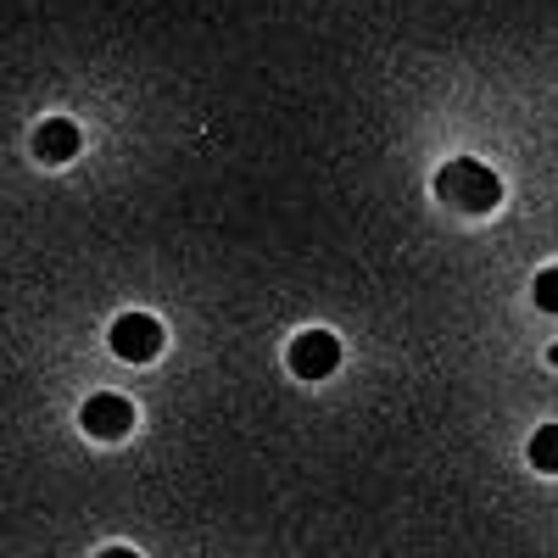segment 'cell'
Wrapping results in <instances>:
<instances>
[{"mask_svg": "<svg viewBox=\"0 0 558 558\" xmlns=\"http://www.w3.org/2000/svg\"><path fill=\"white\" fill-rule=\"evenodd\" d=\"M531 463H536L542 475H558V425H542L531 436Z\"/></svg>", "mask_w": 558, "mask_h": 558, "instance_id": "8992f818", "label": "cell"}, {"mask_svg": "<svg viewBox=\"0 0 558 558\" xmlns=\"http://www.w3.org/2000/svg\"><path fill=\"white\" fill-rule=\"evenodd\" d=\"M547 357H553V363H558V347H553V352H547Z\"/></svg>", "mask_w": 558, "mask_h": 558, "instance_id": "9c48e42d", "label": "cell"}, {"mask_svg": "<svg viewBox=\"0 0 558 558\" xmlns=\"http://www.w3.org/2000/svg\"><path fill=\"white\" fill-rule=\"evenodd\" d=\"M436 196L447 207H458V213H492L502 202V179L486 162H475V157H458V162H447L436 173Z\"/></svg>", "mask_w": 558, "mask_h": 558, "instance_id": "6da1fadb", "label": "cell"}, {"mask_svg": "<svg viewBox=\"0 0 558 558\" xmlns=\"http://www.w3.org/2000/svg\"><path fill=\"white\" fill-rule=\"evenodd\" d=\"M112 352L129 363H151L162 352V324L151 313H123L112 318Z\"/></svg>", "mask_w": 558, "mask_h": 558, "instance_id": "277c9868", "label": "cell"}, {"mask_svg": "<svg viewBox=\"0 0 558 558\" xmlns=\"http://www.w3.org/2000/svg\"><path fill=\"white\" fill-rule=\"evenodd\" d=\"M96 558H140V553H134V547H101Z\"/></svg>", "mask_w": 558, "mask_h": 558, "instance_id": "ba28073f", "label": "cell"}, {"mask_svg": "<svg viewBox=\"0 0 558 558\" xmlns=\"http://www.w3.org/2000/svg\"><path fill=\"white\" fill-rule=\"evenodd\" d=\"M34 157H39V162H68V157H78V123L45 118V123L34 129Z\"/></svg>", "mask_w": 558, "mask_h": 558, "instance_id": "5b68a950", "label": "cell"}, {"mask_svg": "<svg viewBox=\"0 0 558 558\" xmlns=\"http://www.w3.org/2000/svg\"><path fill=\"white\" fill-rule=\"evenodd\" d=\"M78 425H84V436H96V441H123L129 425H134V408L118 391H96L78 408Z\"/></svg>", "mask_w": 558, "mask_h": 558, "instance_id": "3957f363", "label": "cell"}, {"mask_svg": "<svg viewBox=\"0 0 558 558\" xmlns=\"http://www.w3.org/2000/svg\"><path fill=\"white\" fill-rule=\"evenodd\" d=\"M286 363H291L296 380H330L336 368H341V341H336L330 330H302V336L291 341Z\"/></svg>", "mask_w": 558, "mask_h": 558, "instance_id": "7a4b0ae2", "label": "cell"}, {"mask_svg": "<svg viewBox=\"0 0 558 558\" xmlns=\"http://www.w3.org/2000/svg\"><path fill=\"white\" fill-rule=\"evenodd\" d=\"M536 307L542 313H558V268H542L536 274Z\"/></svg>", "mask_w": 558, "mask_h": 558, "instance_id": "52a82bcc", "label": "cell"}]
</instances>
